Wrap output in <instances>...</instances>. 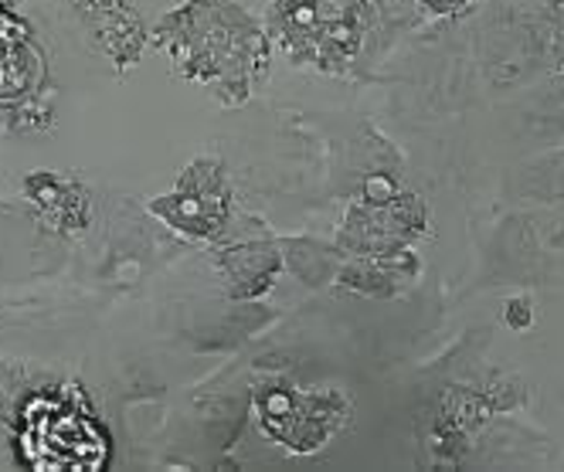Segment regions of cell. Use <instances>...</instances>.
I'll list each match as a JSON object with an SVG mask.
<instances>
[{
	"label": "cell",
	"mask_w": 564,
	"mask_h": 472,
	"mask_svg": "<svg viewBox=\"0 0 564 472\" xmlns=\"http://www.w3.org/2000/svg\"><path fill=\"white\" fill-rule=\"evenodd\" d=\"M153 45L221 106L249 102L272 58L265 24L238 0H177L153 24Z\"/></svg>",
	"instance_id": "obj_1"
},
{
	"label": "cell",
	"mask_w": 564,
	"mask_h": 472,
	"mask_svg": "<svg viewBox=\"0 0 564 472\" xmlns=\"http://www.w3.org/2000/svg\"><path fill=\"white\" fill-rule=\"evenodd\" d=\"M381 28L375 0H275L269 42L293 65L347 75L360 65Z\"/></svg>",
	"instance_id": "obj_2"
},
{
	"label": "cell",
	"mask_w": 564,
	"mask_h": 472,
	"mask_svg": "<svg viewBox=\"0 0 564 472\" xmlns=\"http://www.w3.org/2000/svg\"><path fill=\"white\" fill-rule=\"evenodd\" d=\"M429 205L412 190H401L388 171L365 180V190L350 201L337 245L347 255H384L412 249L429 231Z\"/></svg>",
	"instance_id": "obj_3"
},
{
	"label": "cell",
	"mask_w": 564,
	"mask_h": 472,
	"mask_svg": "<svg viewBox=\"0 0 564 472\" xmlns=\"http://www.w3.org/2000/svg\"><path fill=\"white\" fill-rule=\"evenodd\" d=\"M256 408L265 436L290 452L324 449L350 421V402L337 387L300 391L293 384H272L259 391Z\"/></svg>",
	"instance_id": "obj_4"
},
{
	"label": "cell",
	"mask_w": 564,
	"mask_h": 472,
	"mask_svg": "<svg viewBox=\"0 0 564 472\" xmlns=\"http://www.w3.org/2000/svg\"><path fill=\"white\" fill-rule=\"evenodd\" d=\"M147 208L187 239H215L231 218V187L225 164L218 156H197L181 171L174 190L150 201Z\"/></svg>",
	"instance_id": "obj_5"
},
{
	"label": "cell",
	"mask_w": 564,
	"mask_h": 472,
	"mask_svg": "<svg viewBox=\"0 0 564 472\" xmlns=\"http://www.w3.org/2000/svg\"><path fill=\"white\" fill-rule=\"evenodd\" d=\"M68 4L116 68L140 62L147 48V24L127 0H68Z\"/></svg>",
	"instance_id": "obj_6"
},
{
	"label": "cell",
	"mask_w": 564,
	"mask_h": 472,
	"mask_svg": "<svg viewBox=\"0 0 564 472\" xmlns=\"http://www.w3.org/2000/svg\"><path fill=\"white\" fill-rule=\"evenodd\" d=\"M45 78L42 52L11 14L0 21V109H21Z\"/></svg>",
	"instance_id": "obj_7"
},
{
	"label": "cell",
	"mask_w": 564,
	"mask_h": 472,
	"mask_svg": "<svg viewBox=\"0 0 564 472\" xmlns=\"http://www.w3.org/2000/svg\"><path fill=\"white\" fill-rule=\"evenodd\" d=\"M24 198L34 205L37 218L48 231L68 234L89 224V194L75 177L55 171H34L24 177Z\"/></svg>",
	"instance_id": "obj_8"
},
{
	"label": "cell",
	"mask_w": 564,
	"mask_h": 472,
	"mask_svg": "<svg viewBox=\"0 0 564 472\" xmlns=\"http://www.w3.org/2000/svg\"><path fill=\"white\" fill-rule=\"evenodd\" d=\"M422 262L412 249H398L384 255H350V265L340 272V283L368 293V296H394L401 286L419 279Z\"/></svg>",
	"instance_id": "obj_9"
},
{
	"label": "cell",
	"mask_w": 564,
	"mask_h": 472,
	"mask_svg": "<svg viewBox=\"0 0 564 472\" xmlns=\"http://www.w3.org/2000/svg\"><path fill=\"white\" fill-rule=\"evenodd\" d=\"M218 268L235 296H256L265 286H272V275L282 268V259L269 242H246L221 249Z\"/></svg>",
	"instance_id": "obj_10"
},
{
	"label": "cell",
	"mask_w": 564,
	"mask_h": 472,
	"mask_svg": "<svg viewBox=\"0 0 564 472\" xmlns=\"http://www.w3.org/2000/svg\"><path fill=\"white\" fill-rule=\"evenodd\" d=\"M375 8L381 18L394 14V21L419 24L422 18L456 21L473 8V0H375Z\"/></svg>",
	"instance_id": "obj_11"
},
{
	"label": "cell",
	"mask_w": 564,
	"mask_h": 472,
	"mask_svg": "<svg viewBox=\"0 0 564 472\" xmlns=\"http://www.w3.org/2000/svg\"><path fill=\"white\" fill-rule=\"evenodd\" d=\"M534 299L528 293H520V296H510L507 306H503V327L513 330V333H523V330H531L534 327Z\"/></svg>",
	"instance_id": "obj_12"
},
{
	"label": "cell",
	"mask_w": 564,
	"mask_h": 472,
	"mask_svg": "<svg viewBox=\"0 0 564 472\" xmlns=\"http://www.w3.org/2000/svg\"><path fill=\"white\" fill-rule=\"evenodd\" d=\"M554 83H557V96L564 99V58H561V68H557V78H554Z\"/></svg>",
	"instance_id": "obj_13"
},
{
	"label": "cell",
	"mask_w": 564,
	"mask_h": 472,
	"mask_svg": "<svg viewBox=\"0 0 564 472\" xmlns=\"http://www.w3.org/2000/svg\"><path fill=\"white\" fill-rule=\"evenodd\" d=\"M554 18H564V0H557V4H554Z\"/></svg>",
	"instance_id": "obj_14"
}]
</instances>
